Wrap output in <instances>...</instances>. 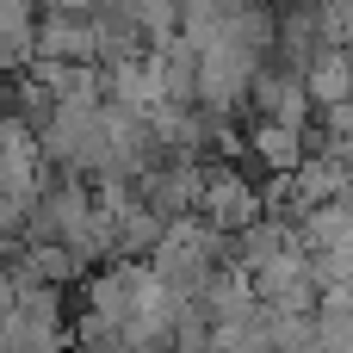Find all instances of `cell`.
Listing matches in <instances>:
<instances>
[{
  "instance_id": "1",
  "label": "cell",
  "mask_w": 353,
  "mask_h": 353,
  "mask_svg": "<svg viewBox=\"0 0 353 353\" xmlns=\"http://www.w3.org/2000/svg\"><path fill=\"white\" fill-rule=\"evenodd\" d=\"M304 87L310 99L329 112V105H347L353 99V50H323L310 68H304Z\"/></svg>"
},
{
  "instance_id": "2",
  "label": "cell",
  "mask_w": 353,
  "mask_h": 353,
  "mask_svg": "<svg viewBox=\"0 0 353 353\" xmlns=\"http://www.w3.org/2000/svg\"><path fill=\"white\" fill-rule=\"evenodd\" d=\"M248 143H254V155L273 168V174H298L310 155H304V130H292V124H279V118H261L254 130H248Z\"/></svg>"
},
{
  "instance_id": "3",
  "label": "cell",
  "mask_w": 353,
  "mask_h": 353,
  "mask_svg": "<svg viewBox=\"0 0 353 353\" xmlns=\"http://www.w3.org/2000/svg\"><path fill=\"white\" fill-rule=\"evenodd\" d=\"M105 0H50V12H81V19H93Z\"/></svg>"
}]
</instances>
